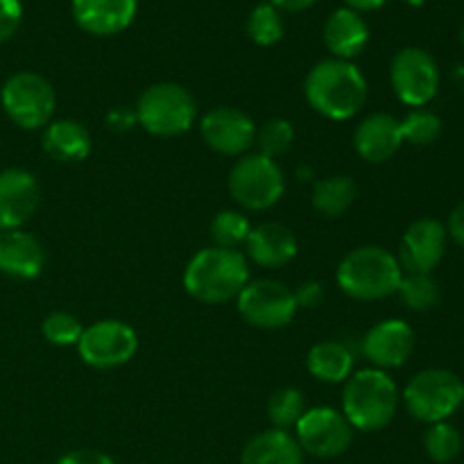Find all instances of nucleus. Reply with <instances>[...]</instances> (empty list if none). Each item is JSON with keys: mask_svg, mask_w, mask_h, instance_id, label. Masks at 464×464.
<instances>
[{"mask_svg": "<svg viewBox=\"0 0 464 464\" xmlns=\"http://www.w3.org/2000/svg\"><path fill=\"white\" fill-rule=\"evenodd\" d=\"M308 104L329 121H349L367 102V80L358 66L344 59H322L304 82Z\"/></svg>", "mask_w": 464, "mask_h": 464, "instance_id": "obj_1", "label": "nucleus"}, {"mask_svg": "<svg viewBox=\"0 0 464 464\" xmlns=\"http://www.w3.org/2000/svg\"><path fill=\"white\" fill-rule=\"evenodd\" d=\"M249 284V263L238 249L207 247L184 270V288L202 304H227Z\"/></svg>", "mask_w": 464, "mask_h": 464, "instance_id": "obj_2", "label": "nucleus"}, {"mask_svg": "<svg viewBox=\"0 0 464 464\" xmlns=\"http://www.w3.org/2000/svg\"><path fill=\"white\" fill-rule=\"evenodd\" d=\"M399 408L397 383L388 372L367 367L344 381L343 415L353 430L376 433L392 424Z\"/></svg>", "mask_w": 464, "mask_h": 464, "instance_id": "obj_3", "label": "nucleus"}, {"mask_svg": "<svg viewBox=\"0 0 464 464\" xmlns=\"http://www.w3.org/2000/svg\"><path fill=\"white\" fill-rule=\"evenodd\" d=\"M403 270L399 258L379 245L352 249L340 261L335 279L344 295L358 302H376L394 295L401 284Z\"/></svg>", "mask_w": 464, "mask_h": 464, "instance_id": "obj_4", "label": "nucleus"}, {"mask_svg": "<svg viewBox=\"0 0 464 464\" xmlns=\"http://www.w3.org/2000/svg\"><path fill=\"white\" fill-rule=\"evenodd\" d=\"M136 121L148 134L170 139L186 134L198 118V102L188 89L175 82L148 86L136 102Z\"/></svg>", "mask_w": 464, "mask_h": 464, "instance_id": "obj_5", "label": "nucleus"}, {"mask_svg": "<svg viewBox=\"0 0 464 464\" xmlns=\"http://www.w3.org/2000/svg\"><path fill=\"white\" fill-rule=\"evenodd\" d=\"M406 411L426 424L449 421L464 403V383L451 370H424L403 390Z\"/></svg>", "mask_w": 464, "mask_h": 464, "instance_id": "obj_6", "label": "nucleus"}, {"mask_svg": "<svg viewBox=\"0 0 464 464\" xmlns=\"http://www.w3.org/2000/svg\"><path fill=\"white\" fill-rule=\"evenodd\" d=\"M0 104L9 121L21 130H44L54 116L57 95L44 75L21 71L5 80L0 89Z\"/></svg>", "mask_w": 464, "mask_h": 464, "instance_id": "obj_7", "label": "nucleus"}, {"mask_svg": "<svg viewBox=\"0 0 464 464\" xmlns=\"http://www.w3.org/2000/svg\"><path fill=\"white\" fill-rule=\"evenodd\" d=\"M285 190V175L275 159L243 154L229 170V193L247 211L272 208Z\"/></svg>", "mask_w": 464, "mask_h": 464, "instance_id": "obj_8", "label": "nucleus"}, {"mask_svg": "<svg viewBox=\"0 0 464 464\" xmlns=\"http://www.w3.org/2000/svg\"><path fill=\"white\" fill-rule=\"evenodd\" d=\"M238 313L247 324L263 331L284 329L297 315L299 306L295 299V290L275 279H256L249 281L240 295Z\"/></svg>", "mask_w": 464, "mask_h": 464, "instance_id": "obj_9", "label": "nucleus"}, {"mask_svg": "<svg viewBox=\"0 0 464 464\" xmlns=\"http://www.w3.org/2000/svg\"><path fill=\"white\" fill-rule=\"evenodd\" d=\"M139 352V335L121 320H100L86 326L77 343L82 361L95 370H116L127 365Z\"/></svg>", "mask_w": 464, "mask_h": 464, "instance_id": "obj_10", "label": "nucleus"}, {"mask_svg": "<svg viewBox=\"0 0 464 464\" xmlns=\"http://www.w3.org/2000/svg\"><path fill=\"white\" fill-rule=\"evenodd\" d=\"M390 82L403 104L421 109L440 89L438 62L424 48H401L390 63Z\"/></svg>", "mask_w": 464, "mask_h": 464, "instance_id": "obj_11", "label": "nucleus"}, {"mask_svg": "<svg viewBox=\"0 0 464 464\" xmlns=\"http://www.w3.org/2000/svg\"><path fill=\"white\" fill-rule=\"evenodd\" d=\"M295 440L313 458H338L353 442V429L347 417L329 406L308 408L295 426Z\"/></svg>", "mask_w": 464, "mask_h": 464, "instance_id": "obj_12", "label": "nucleus"}, {"mask_svg": "<svg viewBox=\"0 0 464 464\" xmlns=\"http://www.w3.org/2000/svg\"><path fill=\"white\" fill-rule=\"evenodd\" d=\"M202 139L213 152L225 157H243L256 139V125L245 111L236 107H218L204 113L199 121Z\"/></svg>", "mask_w": 464, "mask_h": 464, "instance_id": "obj_13", "label": "nucleus"}, {"mask_svg": "<svg viewBox=\"0 0 464 464\" xmlns=\"http://www.w3.org/2000/svg\"><path fill=\"white\" fill-rule=\"evenodd\" d=\"M447 227L435 218H420L406 229L399 247V266L403 272L430 275L447 254Z\"/></svg>", "mask_w": 464, "mask_h": 464, "instance_id": "obj_14", "label": "nucleus"}, {"mask_svg": "<svg viewBox=\"0 0 464 464\" xmlns=\"http://www.w3.org/2000/svg\"><path fill=\"white\" fill-rule=\"evenodd\" d=\"M41 199L39 181L23 168L0 172V231L21 229L36 213Z\"/></svg>", "mask_w": 464, "mask_h": 464, "instance_id": "obj_15", "label": "nucleus"}, {"mask_svg": "<svg viewBox=\"0 0 464 464\" xmlns=\"http://www.w3.org/2000/svg\"><path fill=\"white\" fill-rule=\"evenodd\" d=\"M415 352V331L403 320H383L362 338V353L376 370H394L406 365Z\"/></svg>", "mask_w": 464, "mask_h": 464, "instance_id": "obj_16", "label": "nucleus"}, {"mask_svg": "<svg viewBox=\"0 0 464 464\" xmlns=\"http://www.w3.org/2000/svg\"><path fill=\"white\" fill-rule=\"evenodd\" d=\"M353 145L367 163L390 161L403 145L401 121L392 113H372L358 125Z\"/></svg>", "mask_w": 464, "mask_h": 464, "instance_id": "obj_17", "label": "nucleus"}, {"mask_svg": "<svg viewBox=\"0 0 464 464\" xmlns=\"http://www.w3.org/2000/svg\"><path fill=\"white\" fill-rule=\"evenodd\" d=\"M136 5V0H72V18L89 34L111 36L131 25Z\"/></svg>", "mask_w": 464, "mask_h": 464, "instance_id": "obj_18", "label": "nucleus"}, {"mask_svg": "<svg viewBox=\"0 0 464 464\" xmlns=\"http://www.w3.org/2000/svg\"><path fill=\"white\" fill-rule=\"evenodd\" d=\"M247 256L261 267H284L297 256V238L293 231L279 222H263V225L252 227L247 240Z\"/></svg>", "mask_w": 464, "mask_h": 464, "instance_id": "obj_19", "label": "nucleus"}, {"mask_svg": "<svg viewBox=\"0 0 464 464\" xmlns=\"http://www.w3.org/2000/svg\"><path fill=\"white\" fill-rule=\"evenodd\" d=\"M45 266L39 240L23 229L0 231V272L14 279H36Z\"/></svg>", "mask_w": 464, "mask_h": 464, "instance_id": "obj_20", "label": "nucleus"}, {"mask_svg": "<svg viewBox=\"0 0 464 464\" xmlns=\"http://www.w3.org/2000/svg\"><path fill=\"white\" fill-rule=\"evenodd\" d=\"M370 41V27L365 18L349 7L335 9L324 25V44L335 59L358 57Z\"/></svg>", "mask_w": 464, "mask_h": 464, "instance_id": "obj_21", "label": "nucleus"}, {"mask_svg": "<svg viewBox=\"0 0 464 464\" xmlns=\"http://www.w3.org/2000/svg\"><path fill=\"white\" fill-rule=\"evenodd\" d=\"M41 145H44V152L54 161L77 163L89 157L93 140H91V131L80 121L63 118V121H50L44 127Z\"/></svg>", "mask_w": 464, "mask_h": 464, "instance_id": "obj_22", "label": "nucleus"}, {"mask_svg": "<svg viewBox=\"0 0 464 464\" xmlns=\"http://www.w3.org/2000/svg\"><path fill=\"white\" fill-rule=\"evenodd\" d=\"M240 464H304V451L288 430L270 429L245 444Z\"/></svg>", "mask_w": 464, "mask_h": 464, "instance_id": "obj_23", "label": "nucleus"}, {"mask_svg": "<svg viewBox=\"0 0 464 464\" xmlns=\"http://www.w3.org/2000/svg\"><path fill=\"white\" fill-rule=\"evenodd\" d=\"M306 367L322 383H344L353 374V353L338 340H324L311 347Z\"/></svg>", "mask_w": 464, "mask_h": 464, "instance_id": "obj_24", "label": "nucleus"}, {"mask_svg": "<svg viewBox=\"0 0 464 464\" xmlns=\"http://www.w3.org/2000/svg\"><path fill=\"white\" fill-rule=\"evenodd\" d=\"M358 198V186L349 175H331L313 186V207L326 218H338L352 208Z\"/></svg>", "mask_w": 464, "mask_h": 464, "instance_id": "obj_25", "label": "nucleus"}, {"mask_svg": "<svg viewBox=\"0 0 464 464\" xmlns=\"http://www.w3.org/2000/svg\"><path fill=\"white\" fill-rule=\"evenodd\" d=\"M397 293L401 302L417 313L433 311L440 302L438 281L430 275H420V272H403Z\"/></svg>", "mask_w": 464, "mask_h": 464, "instance_id": "obj_26", "label": "nucleus"}, {"mask_svg": "<svg viewBox=\"0 0 464 464\" xmlns=\"http://www.w3.org/2000/svg\"><path fill=\"white\" fill-rule=\"evenodd\" d=\"M426 456L438 464H449L456 460L462 451V435L449 421H438L430 424L424 435Z\"/></svg>", "mask_w": 464, "mask_h": 464, "instance_id": "obj_27", "label": "nucleus"}, {"mask_svg": "<svg viewBox=\"0 0 464 464\" xmlns=\"http://www.w3.org/2000/svg\"><path fill=\"white\" fill-rule=\"evenodd\" d=\"M306 397L297 388H281L267 401V415L275 429L288 430L297 426L302 415L306 412Z\"/></svg>", "mask_w": 464, "mask_h": 464, "instance_id": "obj_28", "label": "nucleus"}, {"mask_svg": "<svg viewBox=\"0 0 464 464\" xmlns=\"http://www.w3.org/2000/svg\"><path fill=\"white\" fill-rule=\"evenodd\" d=\"M247 34L256 45H275L284 39V18L272 3H261L247 18Z\"/></svg>", "mask_w": 464, "mask_h": 464, "instance_id": "obj_29", "label": "nucleus"}, {"mask_svg": "<svg viewBox=\"0 0 464 464\" xmlns=\"http://www.w3.org/2000/svg\"><path fill=\"white\" fill-rule=\"evenodd\" d=\"M295 143V130L293 122L285 121V118H272L267 121L261 130H256V139L254 145L258 148V154L267 159H279L285 152H290Z\"/></svg>", "mask_w": 464, "mask_h": 464, "instance_id": "obj_30", "label": "nucleus"}, {"mask_svg": "<svg viewBox=\"0 0 464 464\" xmlns=\"http://www.w3.org/2000/svg\"><path fill=\"white\" fill-rule=\"evenodd\" d=\"M252 225H249L247 216L240 211H220L211 220V240L216 247L225 249H236L238 245H243L247 240Z\"/></svg>", "mask_w": 464, "mask_h": 464, "instance_id": "obj_31", "label": "nucleus"}, {"mask_svg": "<svg viewBox=\"0 0 464 464\" xmlns=\"http://www.w3.org/2000/svg\"><path fill=\"white\" fill-rule=\"evenodd\" d=\"M401 134L406 143L415 145V148H426L442 134V121L438 113L429 111V109H415L401 121Z\"/></svg>", "mask_w": 464, "mask_h": 464, "instance_id": "obj_32", "label": "nucleus"}, {"mask_svg": "<svg viewBox=\"0 0 464 464\" xmlns=\"http://www.w3.org/2000/svg\"><path fill=\"white\" fill-rule=\"evenodd\" d=\"M41 334L54 347H77L82 334H84V326L77 320L75 315L66 311H54L41 324Z\"/></svg>", "mask_w": 464, "mask_h": 464, "instance_id": "obj_33", "label": "nucleus"}, {"mask_svg": "<svg viewBox=\"0 0 464 464\" xmlns=\"http://www.w3.org/2000/svg\"><path fill=\"white\" fill-rule=\"evenodd\" d=\"M23 21L21 0H0V44L12 39Z\"/></svg>", "mask_w": 464, "mask_h": 464, "instance_id": "obj_34", "label": "nucleus"}, {"mask_svg": "<svg viewBox=\"0 0 464 464\" xmlns=\"http://www.w3.org/2000/svg\"><path fill=\"white\" fill-rule=\"evenodd\" d=\"M57 464H116L107 453L93 451V449H77L59 458Z\"/></svg>", "mask_w": 464, "mask_h": 464, "instance_id": "obj_35", "label": "nucleus"}, {"mask_svg": "<svg viewBox=\"0 0 464 464\" xmlns=\"http://www.w3.org/2000/svg\"><path fill=\"white\" fill-rule=\"evenodd\" d=\"M322 297H324V290L317 281H306V284L295 290V299H297L299 308H315L322 302Z\"/></svg>", "mask_w": 464, "mask_h": 464, "instance_id": "obj_36", "label": "nucleus"}, {"mask_svg": "<svg viewBox=\"0 0 464 464\" xmlns=\"http://www.w3.org/2000/svg\"><path fill=\"white\" fill-rule=\"evenodd\" d=\"M107 125L116 134H122V131H130L131 127L139 125V121H136V111H130L125 107H116L107 113Z\"/></svg>", "mask_w": 464, "mask_h": 464, "instance_id": "obj_37", "label": "nucleus"}, {"mask_svg": "<svg viewBox=\"0 0 464 464\" xmlns=\"http://www.w3.org/2000/svg\"><path fill=\"white\" fill-rule=\"evenodd\" d=\"M447 234L453 243H458L464 249V202L458 204L451 211V216H449Z\"/></svg>", "mask_w": 464, "mask_h": 464, "instance_id": "obj_38", "label": "nucleus"}, {"mask_svg": "<svg viewBox=\"0 0 464 464\" xmlns=\"http://www.w3.org/2000/svg\"><path fill=\"white\" fill-rule=\"evenodd\" d=\"M276 9H285V12H302V9L311 7L317 0H270Z\"/></svg>", "mask_w": 464, "mask_h": 464, "instance_id": "obj_39", "label": "nucleus"}, {"mask_svg": "<svg viewBox=\"0 0 464 464\" xmlns=\"http://www.w3.org/2000/svg\"><path fill=\"white\" fill-rule=\"evenodd\" d=\"M388 3V0H344V5H347L349 9H353V12H372V9H379L383 7V5Z\"/></svg>", "mask_w": 464, "mask_h": 464, "instance_id": "obj_40", "label": "nucleus"}, {"mask_svg": "<svg viewBox=\"0 0 464 464\" xmlns=\"http://www.w3.org/2000/svg\"><path fill=\"white\" fill-rule=\"evenodd\" d=\"M408 5H411V7H421V5L426 3V0H406Z\"/></svg>", "mask_w": 464, "mask_h": 464, "instance_id": "obj_41", "label": "nucleus"}, {"mask_svg": "<svg viewBox=\"0 0 464 464\" xmlns=\"http://www.w3.org/2000/svg\"><path fill=\"white\" fill-rule=\"evenodd\" d=\"M460 41H462V45H464V27H462V32H460Z\"/></svg>", "mask_w": 464, "mask_h": 464, "instance_id": "obj_42", "label": "nucleus"}]
</instances>
